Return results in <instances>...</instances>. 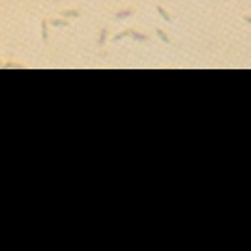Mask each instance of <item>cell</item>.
I'll use <instances>...</instances> for the list:
<instances>
[{
	"mask_svg": "<svg viewBox=\"0 0 251 251\" xmlns=\"http://www.w3.org/2000/svg\"><path fill=\"white\" fill-rule=\"evenodd\" d=\"M126 36H133V30H124V32L116 34L115 38H112V41H118V39H122V38H126Z\"/></svg>",
	"mask_w": 251,
	"mask_h": 251,
	"instance_id": "6da1fadb",
	"label": "cell"
},
{
	"mask_svg": "<svg viewBox=\"0 0 251 251\" xmlns=\"http://www.w3.org/2000/svg\"><path fill=\"white\" fill-rule=\"evenodd\" d=\"M156 10H157V13H159V15H161V17H163V19H165L167 22H171V15H169V13H167V11H165V10L161 8V6H157Z\"/></svg>",
	"mask_w": 251,
	"mask_h": 251,
	"instance_id": "7a4b0ae2",
	"label": "cell"
},
{
	"mask_svg": "<svg viewBox=\"0 0 251 251\" xmlns=\"http://www.w3.org/2000/svg\"><path fill=\"white\" fill-rule=\"evenodd\" d=\"M41 38H43V41H47V21L41 22Z\"/></svg>",
	"mask_w": 251,
	"mask_h": 251,
	"instance_id": "3957f363",
	"label": "cell"
},
{
	"mask_svg": "<svg viewBox=\"0 0 251 251\" xmlns=\"http://www.w3.org/2000/svg\"><path fill=\"white\" fill-rule=\"evenodd\" d=\"M131 13H133V10H124V11H120V13H116L115 17H116V19H124V17H129Z\"/></svg>",
	"mask_w": 251,
	"mask_h": 251,
	"instance_id": "277c9868",
	"label": "cell"
},
{
	"mask_svg": "<svg viewBox=\"0 0 251 251\" xmlns=\"http://www.w3.org/2000/svg\"><path fill=\"white\" fill-rule=\"evenodd\" d=\"M156 34H157L159 38H161V39H163L165 43H169V41H171V39H169V36H167V34H165V32H163L161 28H157V30H156Z\"/></svg>",
	"mask_w": 251,
	"mask_h": 251,
	"instance_id": "5b68a950",
	"label": "cell"
},
{
	"mask_svg": "<svg viewBox=\"0 0 251 251\" xmlns=\"http://www.w3.org/2000/svg\"><path fill=\"white\" fill-rule=\"evenodd\" d=\"M62 17H64V19H67V17L73 19V17H79V11H66V10H64V11H62Z\"/></svg>",
	"mask_w": 251,
	"mask_h": 251,
	"instance_id": "8992f818",
	"label": "cell"
},
{
	"mask_svg": "<svg viewBox=\"0 0 251 251\" xmlns=\"http://www.w3.org/2000/svg\"><path fill=\"white\" fill-rule=\"evenodd\" d=\"M51 25H55V26H67V21L64 19H58V21H51Z\"/></svg>",
	"mask_w": 251,
	"mask_h": 251,
	"instance_id": "52a82bcc",
	"label": "cell"
},
{
	"mask_svg": "<svg viewBox=\"0 0 251 251\" xmlns=\"http://www.w3.org/2000/svg\"><path fill=\"white\" fill-rule=\"evenodd\" d=\"M105 41H107V30L103 28V30H101V34H99V41H98V43H99V45H103Z\"/></svg>",
	"mask_w": 251,
	"mask_h": 251,
	"instance_id": "ba28073f",
	"label": "cell"
},
{
	"mask_svg": "<svg viewBox=\"0 0 251 251\" xmlns=\"http://www.w3.org/2000/svg\"><path fill=\"white\" fill-rule=\"evenodd\" d=\"M133 38H135L137 41H144V39H146V34H137V32H133Z\"/></svg>",
	"mask_w": 251,
	"mask_h": 251,
	"instance_id": "9c48e42d",
	"label": "cell"
},
{
	"mask_svg": "<svg viewBox=\"0 0 251 251\" xmlns=\"http://www.w3.org/2000/svg\"><path fill=\"white\" fill-rule=\"evenodd\" d=\"M245 19V22H251V17H244Z\"/></svg>",
	"mask_w": 251,
	"mask_h": 251,
	"instance_id": "30bf717a",
	"label": "cell"
}]
</instances>
